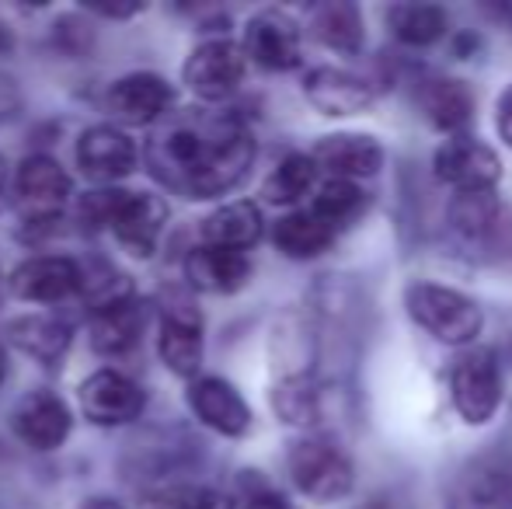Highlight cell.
I'll return each mask as SVG.
<instances>
[{
	"label": "cell",
	"mask_w": 512,
	"mask_h": 509,
	"mask_svg": "<svg viewBox=\"0 0 512 509\" xmlns=\"http://www.w3.org/2000/svg\"><path fill=\"white\" fill-rule=\"evenodd\" d=\"M258 143L237 112H168L143 147L150 175L182 199H216L234 192L255 164Z\"/></svg>",
	"instance_id": "6da1fadb"
},
{
	"label": "cell",
	"mask_w": 512,
	"mask_h": 509,
	"mask_svg": "<svg viewBox=\"0 0 512 509\" xmlns=\"http://www.w3.org/2000/svg\"><path fill=\"white\" fill-rule=\"evenodd\" d=\"M401 304L408 318L439 346L471 349L485 332V307L457 286L415 279L401 293Z\"/></svg>",
	"instance_id": "7a4b0ae2"
},
{
	"label": "cell",
	"mask_w": 512,
	"mask_h": 509,
	"mask_svg": "<svg viewBox=\"0 0 512 509\" xmlns=\"http://www.w3.org/2000/svg\"><path fill=\"white\" fill-rule=\"evenodd\" d=\"M81 220L105 227L133 258H150L168 224V203L154 192L102 189L81 203Z\"/></svg>",
	"instance_id": "3957f363"
},
{
	"label": "cell",
	"mask_w": 512,
	"mask_h": 509,
	"mask_svg": "<svg viewBox=\"0 0 512 509\" xmlns=\"http://www.w3.org/2000/svg\"><path fill=\"white\" fill-rule=\"evenodd\" d=\"M293 489L317 506H335L356 492V461L331 436H304L286 454Z\"/></svg>",
	"instance_id": "277c9868"
},
{
	"label": "cell",
	"mask_w": 512,
	"mask_h": 509,
	"mask_svg": "<svg viewBox=\"0 0 512 509\" xmlns=\"http://www.w3.org/2000/svg\"><path fill=\"white\" fill-rule=\"evenodd\" d=\"M446 227L460 252L478 262L512 258V206L499 192L453 196L450 210H446Z\"/></svg>",
	"instance_id": "5b68a950"
},
{
	"label": "cell",
	"mask_w": 512,
	"mask_h": 509,
	"mask_svg": "<svg viewBox=\"0 0 512 509\" xmlns=\"http://www.w3.org/2000/svg\"><path fill=\"white\" fill-rule=\"evenodd\" d=\"M450 401L464 426H492L495 415L502 412V401H506V374H502V363L492 349H460V356L450 367Z\"/></svg>",
	"instance_id": "8992f818"
},
{
	"label": "cell",
	"mask_w": 512,
	"mask_h": 509,
	"mask_svg": "<svg viewBox=\"0 0 512 509\" xmlns=\"http://www.w3.org/2000/svg\"><path fill=\"white\" fill-rule=\"evenodd\" d=\"M432 175L453 196H474V192H499L506 164L492 143L471 133L446 136L432 154Z\"/></svg>",
	"instance_id": "52a82bcc"
},
{
	"label": "cell",
	"mask_w": 512,
	"mask_h": 509,
	"mask_svg": "<svg viewBox=\"0 0 512 509\" xmlns=\"http://www.w3.org/2000/svg\"><path fill=\"white\" fill-rule=\"evenodd\" d=\"M70 175L49 154H32L18 164L14 175V206H18L21 224L49 227L63 217L70 203Z\"/></svg>",
	"instance_id": "ba28073f"
},
{
	"label": "cell",
	"mask_w": 512,
	"mask_h": 509,
	"mask_svg": "<svg viewBox=\"0 0 512 509\" xmlns=\"http://www.w3.org/2000/svg\"><path fill=\"white\" fill-rule=\"evenodd\" d=\"M241 53L244 60L269 70V74H290L304 63V28L293 14L279 11V7H265V11L251 14L244 25Z\"/></svg>",
	"instance_id": "9c48e42d"
},
{
	"label": "cell",
	"mask_w": 512,
	"mask_h": 509,
	"mask_svg": "<svg viewBox=\"0 0 512 509\" xmlns=\"http://www.w3.org/2000/svg\"><path fill=\"white\" fill-rule=\"evenodd\" d=\"M248 74V60H244L241 46L234 39H206L189 53L182 67V81L199 102L220 105L244 84Z\"/></svg>",
	"instance_id": "30bf717a"
},
{
	"label": "cell",
	"mask_w": 512,
	"mask_h": 509,
	"mask_svg": "<svg viewBox=\"0 0 512 509\" xmlns=\"http://www.w3.org/2000/svg\"><path fill=\"white\" fill-rule=\"evenodd\" d=\"M304 98L328 119H352L373 109L380 98V88L373 77L356 74L345 67H310L304 74Z\"/></svg>",
	"instance_id": "8fae6325"
},
{
	"label": "cell",
	"mask_w": 512,
	"mask_h": 509,
	"mask_svg": "<svg viewBox=\"0 0 512 509\" xmlns=\"http://www.w3.org/2000/svg\"><path fill=\"white\" fill-rule=\"evenodd\" d=\"M310 161L324 178H342V182H359L377 178L384 171L387 150L373 133H359V129H338L314 143Z\"/></svg>",
	"instance_id": "7c38bea8"
},
{
	"label": "cell",
	"mask_w": 512,
	"mask_h": 509,
	"mask_svg": "<svg viewBox=\"0 0 512 509\" xmlns=\"http://www.w3.org/2000/svg\"><path fill=\"white\" fill-rule=\"evenodd\" d=\"M171 105H175V88L161 74L147 70L119 77L105 95V112L122 126H154L168 116Z\"/></svg>",
	"instance_id": "4fadbf2b"
},
{
	"label": "cell",
	"mask_w": 512,
	"mask_h": 509,
	"mask_svg": "<svg viewBox=\"0 0 512 509\" xmlns=\"http://www.w3.org/2000/svg\"><path fill=\"white\" fill-rule=\"evenodd\" d=\"M70 429H74V415L67 401L53 391H32L11 408V433L39 454L60 450Z\"/></svg>",
	"instance_id": "5bb4252c"
},
{
	"label": "cell",
	"mask_w": 512,
	"mask_h": 509,
	"mask_svg": "<svg viewBox=\"0 0 512 509\" xmlns=\"http://www.w3.org/2000/svg\"><path fill=\"white\" fill-rule=\"evenodd\" d=\"M157 353L161 363L178 377L196 381L199 367H203V314L189 300H175L161 318V335H157Z\"/></svg>",
	"instance_id": "9a60e30c"
},
{
	"label": "cell",
	"mask_w": 512,
	"mask_h": 509,
	"mask_svg": "<svg viewBox=\"0 0 512 509\" xmlns=\"http://www.w3.org/2000/svg\"><path fill=\"white\" fill-rule=\"evenodd\" d=\"M189 408L206 429H213L216 436H227V440L248 436L251 422H255L244 394L223 377H196L189 384Z\"/></svg>",
	"instance_id": "2e32d148"
},
{
	"label": "cell",
	"mask_w": 512,
	"mask_h": 509,
	"mask_svg": "<svg viewBox=\"0 0 512 509\" xmlns=\"http://www.w3.org/2000/svg\"><path fill=\"white\" fill-rule=\"evenodd\" d=\"M81 408L95 426H126L140 419V412L147 408V394L119 370H98L81 384Z\"/></svg>",
	"instance_id": "e0dca14e"
},
{
	"label": "cell",
	"mask_w": 512,
	"mask_h": 509,
	"mask_svg": "<svg viewBox=\"0 0 512 509\" xmlns=\"http://www.w3.org/2000/svg\"><path fill=\"white\" fill-rule=\"evenodd\" d=\"M136 161H140L136 143L112 123L84 129L77 140V164L91 182H119V178L133 175Z\"/></svg>",
	"instance_id": "ac0fdd59"
},
{
	"label": "cell",
	"mask_w": 512,
	"mask_h": 509,
	"mask_svg": "<svg viewBox=\"0 0 512 509\" xmlns=\"http://www.w3.org/2000/svg\"><path fill=\"white\" fill-rule=\"evenodd\" d=\"M11 293L25 304H56L77 293L81 286V265L67 255H39L25 258L7 279Z\"/></svg>",
	"instance_id": "d6986e66"
},
{
	"label": "cell",
	"mask_w": 512,
	"mask_h": 509,
	"mask_svg": "<svg viewBox=\"0 0 512 509\" xmlns=\"http://www.w3.org/2000/svg\"><path fill=\"white\" fill-rule=\"evenodd\" d=\"M415 102L425 123L446 136H460L478 116V98H474L471 84L460 77H429L418 84Z\"/></svg>",
	"instance_id": "ffe728a7"
},
{
	"label": "cell",
	"mask_w": 512,
	"mask_h": 509,
	"mask_svg": "<svg viewBox=\"0 0 512 509\" xmlns=\"http://www.w3.org/2000/svg\"><path fill=\"white\" fill-rule=\"evenodd\" d=\"M185 279H189L192 290L227 297V293H237L248 286L251 258L244 252L199 245V248H192L189 258H185Z\"/></svg>",
	"instance_id": "44dd1931"
},
{
	"label": "cell",
	"mask_w": 512,
	"mask_h": 509,
	"mask_svg": "<svg viewBox=\"0 0 512 509\" xmlns=\"http://www.w3.org/2000/svg\"><path fill=\"white\" fill-rule=\"evenodd\" d=\"M307 32L317 46L338 56H359L366 49V18L363 7L352 0H328L310 11Z\"/></svg>",
	"instance_id": "7402d4cb"
},
{
	"label": "cell",
	"mask_w": 512,
	"mask_h": 509,
	"mask_svg": "<svg viewBox=\"0 0 512 509\" xmlns=\"http://www.w3.org/2000/svg\"><path fill=\"white\" fill-rule=\"evenodd\" d=\"M265 220L262 206L251 203V199H234V203L216 206L213 213L203 220V245L209 248H227V252H244L255 248L262 241Z\"/></svg>",
	"instance_id": "603a6c76"
},
{
	"label": "cell",
	"mask_w": 512,
	"mask_h": 509,
	"mask_svg": "<svg viewBox=\"0 0 512 509\" xmlns=\"http://www.w3.org/2000/svg\"><path fill=\"white\" fill-rule=\"evenodd\" d=\"M4 339L11 342L18 353L53 367V363L63 360V353H67L70 342H74V328L63 318H56V314H21V318L7 321Z\"/></svg>",
	"instance_id": "cb8c5ba5"
},
{
	"label": "cell",
	"mask_w": 512,
	"mask_h": 509,
	"mask_svg": "<svg viewBox=\"0 0 512 509\" xmlns=\"http://www.w3.org/2000/svg\"><path fill=\"white\" fill-rule=\"evenodd\" d=\"M335 241H338V231L324 224L310 206L283 213V217L272 224V245H276L279 255L293 258V262L321 258L324 252H331Z\"/></svg>",
	"instance_id": "d4e9b609"
},
{
	"label": "cell",
	"mask_w": 512,
	"mask_h": 509,
	"mask_svg": "<svg viewBox=\"0 0 512 509\" xmlns=\"http://www.w3.org/2000/svg\"><path fill=\"white\" fill-rule=\"evenodd\" d=\"M384 21L405 49H432L450 35V11L443 4H391Z\"/></svg>",
	"instance_id": "484cf974"
},
{
	"label": "cell",
	"mask_w": 512,
	"mask_h": 509,
	"mask_svg": "<svg viewBox=\"0 0 512 509\" xmlns=\"http://www.w3.org/2000/svg\"><path fill=\"white\" fill-rule=\"evenodd\" d=\"M317 185H321V171L314 168L310 154L293 150L265 175L262 199L269 206H279V210H300V203L314 196Z\"/></svg>",
	"instance_id": "4316f807"
},
{
	"label": "cell",
	"mask_w": 512,
	"mask_h": 509,
	"mask_svg": "<svg viewBox=\"0 0 512 509\" xmlns=\"http://www.w3.org/2000/svg\"><path fill=\"white\" fill-rule=\"evenodd\" d=\"M143 325H147V314L136 300L91 314V349L98 356H126L140 342Z\"/></svg>",
	"instance_id": "83f0119b"
},
{
	"label": "cell",
	"mask_w": 512,
	"mask_h": 509,
	"mask_svg": "<svg viewBox=\"0 0 512 509\" xmlns=\"http://www.w3.org/2000/svg\"><path fill=\"white\" fill-rule=\"evenodd\" d=\"M310 210L324 220L328 227H335L338 234L349 231L352 224L363 220V213L370 210V192L359 182H342V178H324L310 196Z\"/></svg>",
	"instance_id": "f1b7e54d"
},
{
	"label": "cell",
	"mask_w": 512,
	"mask_h": 509,
	"mask_svg": "<svg viewBox=\"0 0 512 509\" xmlns=\"http://www.w3.org/2000/svg\"><path fill=\"white\" fill-rule=\"evenodd\" d=\"M272 408L279 422L293 429H314L321 422V384L314 374L279 377L272 387Z\"/></svg>",
	"instance_id": "f546056e"
},
{
	"label": "cell",
	"mask_w": 512,
	"mask_h": 509,
	"mask_svg": "<svg viewBox=\"0 0 512 509\" xmlns=\"http://www.w3.org/2000/svg\"><path fill=\"white\" fill-rule=\"evenodd\" d=\"M446 509H512V471L492 464V468L467 475Z\"/></svg>",
	"instance_id": "4dcf8cb0"
},
{
	"label": "cell",
	"mask_w": 512,
	"mask_h": 509,
	"mask_svg": "<svg viewBox=\"0 0 512 509\" xmlns=\"http://www.w3.org/2000/svg\"><path fill=\"white\" fill-rule=\"evenodd\" d=\"M77 290L84 293L91 314L108 311V307H119V304H129V300H133V283H129V276H122V272L112 269L108 262L81 265V286H77Z\"/></svg>",
	"instance_id": "1f68e13d"
},
{
	"label": "cell",
	"mask_w": 512,
	"mask_h": 509,
	"mask_svg": "<svg viewBox=\"0 0 512 509\" xmlns=\"http://www.w3.org/2000/svg\"><path fill=\"white\" fill-rule=\"evenodd\" d=\"M495 133L512 150V81L495 98Z\"/></svg>",
	"instance_id": "d6a6232c"
},
{
	"label": "cell",
	"mask_w": 512,
	"mask_h": 509,
	"mask_svg": "<svg viewBox=\"0 0 512 509\" xmlns=\"http://www.w3.org/2000/svg\"><path fill=\"white\" fill-rule=\"evenodd\" d=\"M241 509H300L297 503H290L286 496H279V492L272 489H262V492H251L248 499H244Z\"/></svg>",
	"instance_id": "836d02e7"
},
{
	"label": "cell",
	"mask_w": 512,
	"mask_h": 509,
	"mask_svg": "<svg viewBox=\"0 0 512 509\" xmlns=\"http://www.w3.org/2000/svg\"><path fill=\"white\" fill-rule=\"evenodd\" d=\"M14 109H18V88H14L11 77L0 74V119L11 116Z\"/></svg>",
	"instance_id": "e575fe53"
},
{
	"label": "cell",
	"mask_w": 512,
	"mask_h": 509,
	"mask_svg": "<svg viewBox=\"0 0 512 509\" xmlns=\"http://www.w3.org/2000/svg\"><path fill=\"white\" fill-rule=\"evenodd\" d=\"M471 46H478V35H457V46H453V53H457V60H467V53H471Z\"/></svg>",
	"instance_id": "d590c367"
},
{
	"label": "cell",
	"mask_w": 512,
	"mask_h": 509,
	"mask_svg": "<svg viewBox=\"0 0 512 509\" xmlns=\"http://www.w3.org/2000/svg\"><path fill=\"white\" fill-rule=\"evenodd\" d=\"M7 206V161L0 157V213H4Z\"/></svg>",
	"instance_id": "8d00e7d4"
},
{
	"label": "cell",
	"mask_w": 512,
	"mask_h": 509,
	"mask_svg": "<svg viewBox=\"0 0 512 509\" xmlns=\"http://www.w3.org/2000/svg\"><path fill=\"white\" fill-rule=\"evenodd\" d=\"M11 46H14V35H11V28L0 21V53H11Z\"/></svg>",
	"instance_id": "74e56055"
},
{
	"label": "cell",
	"mask_w": 512,
	"mask_h": 509,
	"mask_svg": "<svg viewBox=\"0 0 512 509\" xmlns=\"http://www.w3.org/2000/svg\"><path fill=\"white\" fill-rule=\"evenodd\" d=\"M84 509H122V506L115 503V499H91V503L84 506Z\"/></svg>",
	"instance_id": "f35d334b"
},
{
	"label": "cell",
	"mask_w": 512,
	"mask_h": 509,
	"mask_svg": "<svg viewBox=\"0 0 512 509\" xmlns=\"http://www.w3.org/2000/svg\"><path fill=\"white\" fill-rule=\"evenodd\" d=\"M7 381V353H4V342H0V387Z\"/></svg>",
	"instance_id": "ab89813d"
},
{
	"label": "cell",
	"mask_w": 512,
	"mask_h": 509,
	"mask_svg": "<svg viewBox=\"0 0 512 509\" xmlns=\"http://www.w3.org/2000/svg\"><path fill=\"white\" fill-rule=\"evenodd\" d=\"M0 297H4V269H0Z\"/></svg>",
	"instance_id": "60d3db41"
}]
</instances>
